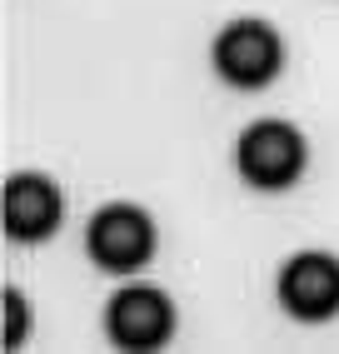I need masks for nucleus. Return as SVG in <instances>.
Instances as JSON below:
<instances>
[{
    "label": "nucleus",
    "mask_w": 339,
    "mask_h": 354,
    "mask_svg": "<svg viewBox=\"0 0 339 354\" xmlns=\"http://www.w3.org/2000/svg\"><path fill=\"white\" fill-rule=\"evenodd\" d=\"M304 165H309V140L300 125L280 120V115L250 120L235 140V175L259 195H280L289 185H300Z\"/></svg>",
    "instance_id": "f257e3e1"
},
{
    "label": "nucleus",
    "mask_w": 339,
    "mask_h": 354,
    "mask_svg": "<svg viewBox=\"0 0 339 354\" xmlns=\"http://www.w3.org/2000/svg\"><path fill=\"white\" fill-rule=\"evenodd\" d=\"M210 70L220 75L230 90H255L275 85L284 70V35L259 15H239L230 26H220V35L210 40Z\"/></svg>",
    "instance_id": "f03ea898"
},
{
    "label": "nucleus",
    "mask_w": 339,
    "mask_h": 354,
    "mask_svg": "<svg viewBox=\"0 0 339 354\" xmlns=\"http://www.w3.org/2000/svg\"><path fill=\"white\" fill-rule=\"evenodd\" d=\"M155 245L160 234H155L150 209H140L130 200L100 205L85 220V259L100 274H140L155 259Z\"/></svg>",
    "instance_id": "7ed1b4c3"
},
{
    "label": "nucleus",
    "mask_w": 339,
    "mask_h": 354,
    "mask_svg": "<svg viewBox=\"0 0 339 354\" xmlns=\"http://www.w3.org/2000/svg\"><path fill=\"white\" fill-rule=\"evenodd\" d=\"M105 339L115 349H165L175 339V299L160 285H120L105 304Z\"/></svg>",
    "instance_id": "20e7f679"
},
{
    "label": "nucleus",
    "mask_w": 339,
    "mask_h": 354,
    "mask_svg": "<svg viewBox=\"0 0 339 354\" xmlns=\"http://www.w3.org/2000/svg\"><path fill=\"white\" fill-rule=\"evenodd\" d=\"M275 299L289 319L324 324L339 315V254L329 250H300L275 274Z\"/></svg>",
    "instance_id": "39448f33"
},
{
    "label": "nucleus",
    "mask_w": 339,
    "mask_h": 354,
    "mask_svg": "<svg viewBox=\"0 0 339 354\" xmlns=\"http://www.w3.org/2000/svg\"><path fill=\"white\" fill-rule=\"evenodd\" d=\"M65 220V190L40 175V170H20L6 180L0 190V225L15 245H45Z\"/></svg>",
    "instance_id": "423d86ee"
},
{
    "label": "nucleus",
    "mask_w": 339,
    "mask_h": 354,
    "mask_svg": "<svg viewBox=\"0 0 339 354\" xmlns=\"http://www.w3.org/2000/svg\"><path fill=\"white\" fill-rule=\"evenodd\" d=\"M0 304H6V335H0V344H6V349H20V339L30 335V299L20 295V290L6 285Z\"/></svg>",
    "instance_id": "0eeeda50"
}]
</instances>
